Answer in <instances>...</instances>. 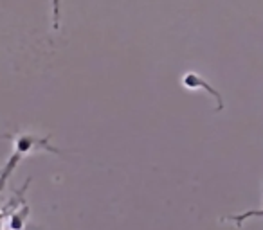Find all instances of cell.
Masks as SVG:
<instances>
[{"mask_svg":"<svg viewBox=\"0 0 263 230\" xmlns=\"http://www.w3.org/2000/svg\"><path fill=\"white\" fill-rule=\"evenodd\" d=\"M52 27L60 29V0H52Z\"/></svg>","mask_w":263,"mask_h":230,"instance_id":"7a4b0ae2","label":"cell"},{"mask_svg":"<svg viewBox=\"0 0 263 230\" xmlns=\"http://www.w3.org/2000/svg\"><path fill=\"white\" fill-rule=\"evenodd\" d=\"M182 85L187 88V90H200V88H202V90H205L209 95H211L213 99H215L216 102H218V110L223 108V104H222V95H220V92L215 90V88H213L211 85H209L208 81L204 79V77L198 76V74H195V72L184 74Z\"/></svg>","mask_w":263,"mask_h":230,"instance_id":"6da1fadb","label":"cell"}]
</instances>
